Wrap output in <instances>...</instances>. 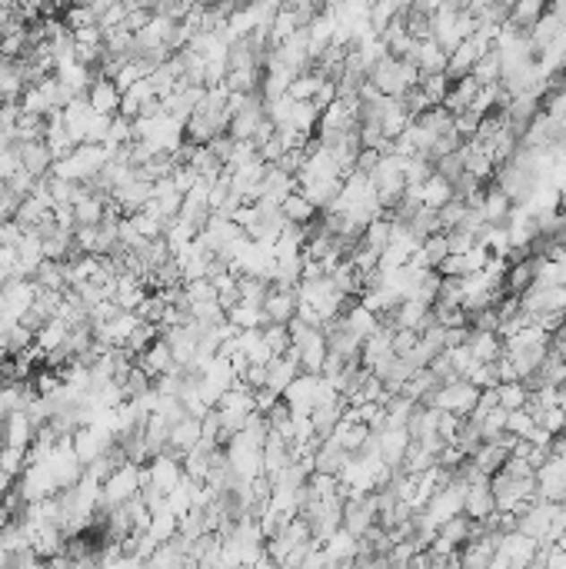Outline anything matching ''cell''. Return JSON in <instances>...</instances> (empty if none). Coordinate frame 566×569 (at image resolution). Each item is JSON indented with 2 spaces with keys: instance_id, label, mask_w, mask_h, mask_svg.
Here are the masks:
<instances>
[{
  "instance_id": "d4e9b609",
  "label": "cell",
  "mask_w": 566,
  "mask_h": 569,
  "mask_svg": "<svg viewBox=\"0 0 566 569\" xmlns=\"http://www.w3.org/2000/svg\"><path fill=\"white\" fill-rule=\"evenodd\" d=\"M287 127H294L296 134H304V137H313L320 130V110L313 104H296L294 114H290V124Z\"/></svg>"
},
{
  "instance_id": "60d3db41",
  "label": "cell",
  "mask_w": 566,
  "mask_h": 569,
  "mask_svg": "<svg viewBox=\"0 0 566 569\" xmlns=\"http://www.w3.org/2000/svg\"><path fill=\"white\" fill-rule=\"evenodd\" d=\"M416 343H420V333H413V330H397V333H393V357L407 360L413 349H416Z\"/></svg>"
},
{
  "instance_id": "484cf974",
  "label": "cell",
  "mask_w": 566,
  "mask_h": 569,
  "mask_svg": "<svg viewBox=\"0 0 566 569\" xmlns=\"http://www.w3.org/2000/svg\"><path fill=\"white\" fill-rule=\"evenodd\" d=\"M430 314H433L437 326H443V330H460V326H467V310L457 306V303L437 300L433 306H430Z\"/></svg>"
},
{
  "instance_id": "7c38bea8",
  "label": "cell",
  "mask_w": 566,
  "mask_h": 569,
  "mask_svg": "<svg viewBox=\"0 0 566 569\" xmlns=\"http://www.w3.org/2000/svg\"><path fill=\"white\" fill-rule=\"evenodd\" d=\"M407 64L420 70V77H433V73H447V54L440 50L433 40H420L413 47V54L407 57Z\"/></svg>"
},
{
  "instance_id": "b9f144b4",
  "label": "cell",
  "mask_w": 566,
  "mask_h": 569,
  "mask_svg": "<svg viewBox=\"0 0 566 569\" xmlns=\"http://www.w3.org/2000/svg\"><path fill=\"white\" fill-rule=\"evenodd\" d=\"M27 237V230L21 227L17 220H7V223H0V246H21V240Z\"/></svg>"
},
{
  "instance_id": "44dd1931",
  "label": "cell",
  "mask_w": 566,
  "mask_h": 569,
  "mask_svg": "<svg viewBox=\"0 0 566 569\" xmlns=\"http://www.w3.org/2000/svg\"><path fill=\"white\" fill-rule=\"evenodd\" d=\"M67 333H71V326L64 323V320H47L44 323V330L34 337V347L44 353V360H47V353H54V349H64V343H67Z\"/></svg>"
},
{
  "instance_id": "ee69618b",
  "label": "cell",
  "mask_w": 566,
  "mask_h": 569,
  "mask_svg": "<svg viewBox=\"0 0 566 569\" xmlns=\"http://www.w3.org/2000/svg\"><path fill=\"white\" fill-rule=\"evenodd\" d=\"M207 151H210L220 163H227L230 160V153H234V137H230V134H220V137H213L210 143H207Z\"/></svg>"
},
{
  "instance_id": "8fae6325",
  "label": "cell",
  "mask_w": 566,
  "mask_h": 569,
  "mask_svg": "<svg viewBox=\"0 0 566 569\" xmlns=\"http://www.w3.org/2000/svg\"><path fill=\"white\" fill-rule=\"evenodd\" d=\"M17 153H21V167H24L27 174H34L37 180H44L50 177L54 170V153L47 151V143L44 140H34V143H17Z\"/></svg>"
},
{
  "instance_id": "f1b7e54d",
  "label": "cell",
  "mask_w": 566,
  "mask_h": 569,
  "mask_svg": "<svg viewBox=\"0 0 566 569\" xmlns=\"http://www.w3.org/2000/svg\"><path fill=\"white\" fill-rule=\"evenodd\" d=\"M533 423H536V430L550 433V436H560L566 433V410L563 407H550V410H536L530 413Z\"/></svg>"
},
{
  "instance_id": "d6986e66",
  "label": "cell",
  "mask_w": 566,
  "mask_h": 569,
  "mask_svg": "<svg viewBox=\"0 0 566 569\" xmlns=\"http://www.w3.org/2000/svg\"><path fill=\"white\" fill-rule=\"evenodd\" d=\"M543 11H546V4H540V0H519V4H510L507 23L523 30V34H530L533 27H536V21L543 17Z\"/></svg>"
},
{
  "instance_id": "4fadbf2b",
  "label": "cell",
  "mask_w": 566,
  "mask_h": 569,
  "mask_svg": "<svg viewBox=\"0 0 566 569\" xmlns=\"http://www.w3.org/2000/svg\"><path fill=\"white\" fill-rule=\"evenodd\" d=\"M463 347L470 349L473 363H500L503 357V340L500 333H484V330H470L467 333V343Z\"/></svg>"
},
{
  "instance_id": "5b68a950",
  "label": "cell",
  "mask_w": 566,
  "mask_h": 569,
  "mask_svg": "<svg viewBox=\"0 0 566 569\" xmlns=\"http://www.w3.org/2000/svg\"><path fill=\"white\" fill-rule=\"evenodd\" d=\"M137 366H141L150 380H160V376H167V373L177 370V360H174V349H170V343H167L164 337L157 340V343H150V349H143L141 357H137Z\"/></svg>"
},
{
  "instance_id": "8992f818",
  "label": "cell",
  "mask_w": 566,
  "mask_h": 569,
  "mask_svg": "<svg viewBox=\"0 0 566 569\" xmlns=\"http://www.w3.org/2000/svg\"><path fill=\"white\" fill-rule=\"evenodd\" d=\"M496 513V496L490 483H473L463 489V516H470L473 523H484Z\"/></svg>"
},
{
  "instance_id": "4dcf8cb0",
  "label": "cell",
  "mask_w": 566,
  "mask_h": 569,
  "mask_svg": "<svg viewBox=\"0 0 566 569\" xmlns=\"http://www.w3.org/2000/svg\"><path fill=\"white\" fill-rule=\"evenodd\" d=\"M450 87H453V81H450L447 73H433V77H420V91H424V97L430 100L433 107H443V100H447Z\"/></svg>"
},
{
  "instance_id": "5bb4252c",
  "label": "cell",
  "mask_w": 566,
  "mask_h": 569,
  "mask_svg": "<svg viewBox=\"0 0 566 569\" xmlns=\"http://www.w3.org/2000/svg\"><path fill=\"white\" fill-rule=\"evenodd\" d=\"M523 210L530 213L533 220H546V217H553V213H560V190H556L550 180H540L536 190L530 194V200L523 203Z\"/></svg>"
},
{
  "instance_id": "836d02e7",
  "label": "cell",
  "mask_w": 566,
  "mask_h": 569,
  "mask_svg": "<svg viewBox=\"0 0 566 569\" xmlns=\"http://www.w3.org/2000/svg\"><path fill=\"white\" fill-rule=\"evenodd\" d=\"M260 333H263V343H267V349H270L273 357H283L287 349L294 347V343H290V330L280 323H267Z\"/></svg>"
},
{
  "instance_id": "e0dca14e",
  "label": "cell",
  "mask_w": 566,
  "mask_h": 569,
  "mask_svg": "<svg viewBox=\"0 0 566 569\" xmlns=\"http://www.w3.org/2000/svg\"><path fill=\"white\" fill-rule=\"evenodd\" d=\"M280 213H283V220L287 223H294V227H313V223L320 220V210L310 203L300 190H294L290 197L280 203Z\"/></svg>"
},
{
  "instance_id": "7402d4cb",
  "label": "cell",
  "mask_w": 566,
  "mask_h": 569,
  "mask_svg": "<svg viewBox=\"0 0 566 569\" xmlns=\"http://www.w3.org/2000/svg\"><path fill=\"white\" fill-rule=\"evenodd\" d=\"M507 460H510V453L503 450V446H496V443H484V446H480V450L470 456V463L476 466L484 477H493V473H500Z\"/></svg>"
},
{
  "instance_id": "83f0119b",
  "label": "cell",
  "mask_w": 566,
  "mask_h": 569,
  "mask_svg": "<svg viewBox=\"0 0 566 569\" xmlns=\"http://www.w3.org/2000/svg\"><path fill=\"white\" fill-rule=\"evenodd\" d=\"M390 237H393V223H390L387 217L380 213L377 220H373V223H370V227L364 230V244L370 246V250H377V254H383V250L390 246Z\"/></svg>"
},
{
  "instance_id": "2e32d148",
  "label": "cell",
  "mask_w": 566,
  "mask_h": 569,
  "mask_svg": "<svg viewBox=\"0 0 566 569\" xmlns=\"http://www.w3.org/2000/svg\"><path fill=\"white\" fill-rule=\"evenodd\" d=\"M480 210H484L486 227H507L510 213H513V203H510V197L496 184H486L484 186V207Z\"/></svg>"
},
{
  "instance_id": "603a6c76",
  "label": "cell",
  "mask_w": 566,
  "mask_h": 569,
  "mask_svg": "<svg viewBox=\"0 0 566 569\" xmlns=\"http://www.w3.org/2000/svg\"><path fill=\"white\" fill-rule=\"evenodd\" d=\"M343 326H347L356 340H366V337H373V333H377L380 320H377V314H370L364 303H360V306H354L350 314H343Z\"/></svg>"
},
{
  "instance_id": "9c48e42d",
  "label": "cell",
  "mask_w": 566,
  "mask_h": 569,
  "mask_svg": "<svg viewBox=\"0 0 566 569\" xmlns=\"http://www.w3.org/2000/svg\"><path fill=\"white\" fill-rule=\"evenodd\" d=\"M37 436V427L30 423L24 410H17L7 417L4 430H0V446H11V450H30V443Z\"/></svg>"
},
{
  "instance_id": "7bdbcfd3",
  "label": "cell",
  "mask_w": 566,
  "mask_h": 569,
  "mask_svg": "<svg viewBox=\"0 0 566 569\" xmlns=\"http://www.w3.org/2000/svg\"><path fill=\"white\" fill-rule=\"evenodd\" d=\"M447 244H450V254L463 256L476 246V237H470V233H463V230H453V233H447Z\"/></svg>"
},
{
  "instance_id": "ab89813d",
  "label": "cell",
  "mask_w": 566,
  "mask_h": 569,
  "mask_svg": "<svg viewBox=\"0 0 566 569\" xmlns=\"http://www.w3.org/2000/svg\"><path fill=\"white\" fill-rule=\"evenodd\" d=\"M184 293H187L190 306H197V303H213V300H217V287H213L210 280H190V283H184Z\"/></svg>"
},
{
  "instance_id": "bcb514c9",
  "label": "cell",
  "mask_w": 566,
  "mask_h": 569,
  "mask_svg": "<svg viewBox=\"0 0 566 569\" xmlns=\"http://www.w3.org/2000/svg\"><path fill=\"white\" fill-rule=\"evenodd\" d=\"M277 403H280V396L270 393L267 386H263V390H257V393H253V410H257L260 417H267V413H270V410L277 407Z\"/></svg>"
},
{
  "instance_id": "6da1fadb",
  "label": "cell",
  "mask_w": 566,
  "mask_h": 569,
  "mask_svg": "<svg viewBox=\"0 0 566 569\" xmlns=\"http://www.w3.org/2000/svg\"><path fill=\"white\" fill-rule=\"evenodd\" d=\"M366 81L373 83L383 97L390 100H400L403 93L413 91V87H420V70L407 64V60H397V57H383L377 67L366 73Z\"/></svg>"
},
{
  "instance_id": "cb8c5ba5",
  "label": "cell",
  "mask_w": 566,
  "mask_h": 569,
  "mask_svg": "<svg viewBox=\"0 0 566 569\" xmlns=\"http://www.w3.org/2000/svg\"><path fill=\"white\" fill-rule=\"evenodd\" d=\"M227 323H234L240 333H247V330H263L267 326V316L260 306H250V303H236L234 310L227 314Z\"/></svg>"
},
{
  "instance_id": "ba28073f",
  "label": "cell",
  "mask_w": 566,
  "mask_h": 569,
  "mask_svg": "<svg viewBox=\"0 0 566 569\" xmlns=\"http://www.w3.org/2000/svg\"><path fill=\"white\" fill-rule=\"evenodd\" d=\"M296 376H300V360H296L294 349H287L283 357H273L270 366H267V390L277 396H283L290 390Z\"/></svg>"
},
{
  "instance_id": "ffe728a7",
  "label": "cell",
  "mask_w": 566,
  "mask_h": 569,
  "mask_svg": "<svg viewBox=\"0 0 566 569\" xmlns=\"http://www.w3.org/2000/svg\"><path fill=\"white\" fill-rule=\"evenodd\" d=\"M470 77L480 83V87H493V83H500V77H503V57H500V50H496V47H490L484 57L473 64Z\"/></svg>"
},
{
  "instance_id": "f6af8a7d",
  "label": "cell",
  "mask_w": 566,
  "mask_h": 569,
  "mask_svg": "<svg viewBox=\"0 0 566 569\" xmlns=\"http://www.w3.org/2000/svg\"><path fill=\"white\" fill-rule=\"evenodd\" d=\"M310 104L317 107L320 114H323V110H327V107H330V104H337V83H333V81H323V83H320L317 97H313Z\"/></svg>"
},
{
  "instance_id": "e575fe53",
  "label": "cell",
  "mask_w": 566,
  "mask_h": 569,
  "mask_svg": "<svg viewBox=\"0 0 566 569\" xmlns=\"http://www.w3.org/2000/svg\"><path fill=\"white\" fill-rule=\"evenodd\" d=\"M164 314H167V303L160 300V293H147V297H143V303L137 306V320H141V323L160 326V323H164Z\"/></svg>"
},
{
  "instance_id": "7a4b0ae2",
  "label": "cell",
  "mask_w": 566,
  "mask_h": 569,
  "mask_svg": "<svg viewBox=\"0 0 566 569\" xmlns=\"http://www.w3.org/2000/svg\"><path fill=\"white\" fill-rule=\"evenodd\" d=\"M476 400H480V390L467 380H457V384H443L433 396V410H443V413H453V417L467 419L476 407Z\"/></svg>"
},
{
  "instance_id": "d6a6232c",
  "label": "cell",
  "mask_w": 566,
  "mask_h": 569,
  "mask_svg": "<svg viewBox=\"0 0 566 569\" xmlns=\"http://www.w3.org/2000/svg\"><path fill=\"white\" fill-rule=\"evenodd\" d=\"M120 390H124V400H141V396H147L154 390V380H150L141 366H133V370L127 373V380L120 384Z\"/></svg>"
},
{
  "instance_id": "1f68e13d",
  "label": "cell",
  "mask_w": 566,
  "mask_h": 569,
  "mask_svg": "<svg viewBox=\"0 0 566 569\" xmlns=\"http://www.w3.org/2000/svg\"><path fill=\"white\" fill-rule=\"evenodd\" d=\"M496 400H500V407L507 413H513V410H527L530 393L523 390V384H500L496 386Z\"/></svg>"
},
{
  "instance_id": "d590c367",
  "label": "cell",
  "mask_w": 566,
  "mask_h": 569,
  "mask_svg": "<svg viewBox=\"0 0 566 569\" xmlns=\"http://www.w3.org/2000/svg\"><path fill=\"white\" fill-rule=\"evenodd\" d=\"M433 174L437 177H443L450 186L457 184L463 174H467V167H463V157H460V151L457 153H450V157H440L437 163H433Z\"/></svg>"
},
{
  "instance_id": "277c9868",
  "label": "cell",
  "mask_w": 566,
  "mask_h": 569,
  "mask_svg": "<svg viewBox=\"0 0 566 569\" xmlns=\"http://www.w3.org/2000/svg\"><path fill=\"white\" fill-rule=\"evenodd\" d=\"M343 413H347V400H343V396H333V400H327V403H317V407H313V413H310L313 436H317L320 443L330 440L333 430L340 427Z\"/></svg>"
},
{
  "instance_id": "4316f807",
  "label": "cell",
  "mask_w": 566,
  "mask_h": 569,
  "mask_svg": "<svg viewBox=\"0 0 566 569\" xmlns=\"http://www.w3.org/2000/svg\"><path fill=\"white\" fill-rule=\"evenodd\" d=\"M320 83H323V77L320 73H300L294 83H290V91H287V97L294 100V104H310L313 97H317Z\"/></svg>"
},
{
  "instance_id": "52a82bcc",
  "label": "cell",
  "mask_w": 566,
  "mask_h": 569,
  "mask_svg": "<svg viewBox=\"0 0 566 569\" xmlns=\"http://www.w3.org/2000/svg\"><path fill=\"white\" fill-rule=\"evenodd\" d=\"M300 310V300H296V290H283V287H270L267 300H263V316L267 323H280L287 326Z\"/></svg>"
},
{
  "instance_id": "9a60e30c",
  "label": "cell",
  "mask_w": 566,
  "mask_h": 569,
  "mask_svg": "<svg viewBox=\"0 0 566 569\" xmlns=\"http://www.w3.org/2000/svg\"><path fill=\"white\" fill-rule=\"evenodd\" d=\"M296 190L313 203L317 210H333V203L343 194V180H307V184H296Z\"/></svg>"
},
{
  "instance_id": "3957f363",
  "label": "cell",
  "mask_w": 566,
  "mask_h": 569,
  "mask_svg": "<svg viewBox=\"0 0 566 569\" xmlns=\"http://www.w3.org/2000/svg\"><path fill=\"white\" fill-rule=\"evenodd\" d=\"M110 446H117V440H114V433L107 430L104 423H87V427H81V430L73 433V450H77V460L83 466L100 460Z\"/></svg>"
},
{
  "instance_id": "f35d334b",
  "label": "cell",
  "mask_w": 566,
  "mask_h": 569,
  "mask_svg": "<svg viewBox=\"0 0 566 569\" xmlns=\"http://www.w3.org/2000/svg\"><path fill=\"white\" fill-rule=\"evenodd\" d=\"M437 213H440V227H443V233H453L463 223V217H467V203H463V200H450L447 207H440Z\"/></svg>"
},
{
  "instance_id": "ac0fdd59",
  "label": "cell",
  "mask_w": 566,
  "mask_h": 569,
  "mask_svg": "<svg viewBox=\"0 0 566 569\" xmlns=\"http://www.w3.org/2000/svg\"><path fill=\"white\" fill-rule=\"evenodd\" d=\"M476 93H480V83L473 81V77H463V81H453V87H450L447 100H443V110L447 114H463V110H470L473 100H476Z\"/></svg>"
},
{
  "instance_id": "f546056e",
  "label": "cell",
  "mask_w": 566,
  "mask_h": 569,
  "mask_svg": "<svg viewBox=\"0 0 566 569\" xmlns=\"http://www.w3.org/2000/svg\"><path fill=\"white\" fill-rule=\"evenodd\" d=\"M463 380L484 393V390H496V386H500V373H496V363H473L470 373H467Z\"/></svg>"
},
{
  "instance_id": "8d00e7d4",
  "label": "cell",
  "mask_w": 566,
  "mask_h": 569,
  "mask_svg": "<svg viewBox=\"0 0 566 569\" xmlns=\"http://www.w3.org/2000/svg\"><path fill=\"white\" fill-rule=\"evenodd\" d=\"M0 470L7 477H21L27 470V450H11V446H0Z\"/></svg>"
},
{
  "instance_id": "30bf717a",
  "label": "cell",
  "mask_w": 566,
  "mask_h": 569,
  "mask_svg": "<svg viewBox=\"0 0 566 569\" xmlns=\"http://www.w3.org/2000/svg\"><path fill=\"white\" fill-rule=\"evenodd\" d=\"M120 97H124V93L117 91V83L107 81V77H97V81L90 83V91H87V104H90V110L100 116H117Z\"/></svg>"
},
{
  "instance_id": "74e56055",
  "label": "cell",
  "mask_w": 566,
  "mask_h": 569,
  "mask_svg": "<svg viewBox=\"0 0 566 569\" xmlns=\"http://www.w3.org/2000/svg\"><path fill=\"white\" fill-rule=\"evenodd\" d=\"M536 430V423L527 410H513L507 417V433L510 436H517V440H530V433Z\"/></svg>"
}]
</instances>
